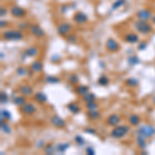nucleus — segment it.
I'll return each mask as SVG.
<instances>
[{
  "instance_id": "obj_43",
  "label": "nucleus",
  "mask_w": 155,
  "mask_h": 155,
  "mask_svg": "<svg viewBox=\"0 0 155 155\" xmlns=\"http://www.w3.org/2000/svg\"><path fill=\"white\" fill-rule=\"evenodd\" d=\"M45 146H46V143H45L43 140H39V141H37L36 143H35V147H36L37 149H43V148H45Z\"/></svg>"
},
{
  "instance_id": "obj_19",
  "label": "nucleus",
  "mask_w": 155,
  "mask_h": 155,
  "mask_svg": "<svg viewBox=\"0 0 155 155\" xmlns=\"http://www.w3.org/2000/svg\"><path fill=\"white\" fill-rule=\"evenodd\" d=\"M66 108H67V110H68L69 112L71 113V114L73 115H78L81 113V108L79 107V105L75 103H69L66 105Z\"/></svg>"
},
{
  "instance_id": "obj_18",
  "label": "nucleus",
  "mask_w": 155,
  "mask_h": 155,
  "mask_svg": "<svg viewBox=\"0 0 155 155\" xmlns=\"http://www.w3.org/2000/svg\"><path fill=\"white\" fill-rule=\"evenodd\" d=\"M75 92L77 95L84 96L85 94L89 92V87L86 86V85H78L75 88Z\"/></svg>"
},
{
  "instance_id": "obj_22",
  "label": "nucleus",
  "mask_w": 155,
  "mask_h": 155,
  "mask_svg": "<svg viewBox=\"0 0 155 155\" xmlns=\"http://www.w3.org/2000/svg\"><path fill=\"white\" fill-rule=\"evenodd\" d=\"M86 114L90 120H98L101 118V113L98 110H88Z\"/></svg>"
},
{
  "instance_id": "obj_3",
  "label": "nucleus",
  "mask_w": 155,
  "mask_h": 155,
  "mask_svg": "<svg viewBox=\"0 0 155 155\" xmlns=\"http://www.w3.org/2000/svg\"><path fill=\"white\" fill-rule=\"evenodd\" d=\"M135 29L137 30L139 33H141V34L147 35L152 32V26H151L147 21L139 20L138 22L135 23Z\"/></svg>"
},
{
  "instance_id": "obj_49",
  "label": "nucleus",
  "mask_w": 155,
  "mask_h": 155,
  "mask_svg": "<svg viewBox=\"0 0 155 155\" xmlns=\"http://www.w3.org/2000/svg\"><path fill=\"white\" fill-rule=\"evenodd\" d=\"M152 22H153V24L155 25V15L154 16H152Z\"/></svg>"
},
{
  "instance_id": "obj_27",
  "label": "nucleus",
  "mask_w": 155,
  "mask_h": 155,
  "mask_svg": "<svg viewBox=\"0 0 155 155\" xmlns=\"http://www.w3.org/2000/svg\"><path fill=\"white\" fill-rule=\"evenodd\" d=\"M97 84L101 87H107V86H109V84H110V79L107 77V75H101V77L98 78Z\"/></svg>"
},
{
  "instance_id": "obj_26",
  "label": "nucleus",
  "mask_w": 155,
  "mask_h": 155,
  "mask_svg": "<svg viewBox=\"0 0 155 155\" xmlns=\"http://www.w3.org/2000/svg\"><path fill=\"white\" fill-rule=\"evenodd\" d=\"M137 144H138V146H139L140 148L142 149V150H144V149H146V147H147V141H146V138L143 137V135H137Z\"/></svg>"
},
{
  "instance_id": "obj_30",
  "label": "nucleus",
  "mask_w": 155,
  "mask_h": 155,
  "mask_svg": "<svg viewBox=\"0 0 155 155\" xmlns=\"http://www.w3.org/2000/svg\"><path fill=\"white\" fill-rule=\"evenodd\" d=\"M43 151H45L46 154L52 155L56 152V146H54V145H52V144H46V146H45V148H43Z\"/></svg>"
},
{
  "instance_id": "obj_21",
  "label": "nucleus",
  "mask_w": 155,
  "mask_h": 155,
  "mask_svg": "<svg viewBox=\"0 0 155 155\" xmlns=\"http://www.w3.org/2000/svg\"><path fill=\"white\" fill-rule=\"evenodd\" d=\"M13 103H14V105H17V107H22V105H24L26 103H27V101H26L25 96L19 94V95H17L16 97L13 98Z\"/></svg>"
},
{
  "instance_id": "obj_36",
  "label": "nucleus",
  "mask_w": 155,
  "mask_h": 155,
  "mask_svg": "<svg viewBox=\"0 0 155 155\" xmlns=\"http://www.w3.org/2000/svg\"><path fill=\"white\" fill-rule=\"evenodd\" d=\"M75 142L77 143L78 146H80V147L84 146L85 144H86V141L84 140V138H83L82 135H77L75 137Z\"/></svg>"
},
{
  "instance_id": "obj_24",
  "label": "nucleus",
  "mask_w": 155,
  "mask_h": 155,
  "mask_svg": "<svg viewBox=\"0 0 155 155\" xmlns=\"http://www.w3.org/2000/svg\"><path fill=\"white\" fill-rule=\"evenodd\" d=\"M0 128H1V131L6 133V135L12 133V127L9 126V124L7 123L6 120H4V119H1V121H0Z\"/></svg>"
},
{
  "instance_id": "obj_33",
  "label": "nucleus",
  "mask_w": 155,
  "mask_h": 155,
  "mask_svg": "<svg viewBox=\"0 0 155 155\" xmlns=\"http://www.w3.org/2000/svg\"><path fill=\"white\" fill-rule=\"evenodd\" d=\"M16 73L19 77H25V75H27L28 73H29V71H28L26 67H24V66H20V67L17 68Z\"/></svg>"
},
{
  "instance_id": "obj_46",
  "label": "nucleus",
  "mask_w": 155,
  "mask_h": 155,
  "mask_svg": "<svg viewBox=\"0 0 155 155\" xmlns=\"http://www.w3.org/2000/svg\"><path fill=\"white\" fill-rule=\"evenodd\" d=\"M0 26H1V28H5L7 26V21L1 20L0 21Z\"/></svg>"
},
{
  "instance_id": "obj_50",
  "label": "nucleus",
  "mask_w": 155,
  "mask_h": 155,
  "mask_svg": "<svg viewBox=\"0 0 155 155\" xmlns=\"http://www.w3.org/2000/svg\"><path fill=\"white\" fill-rule=\"evenodd\" d=\"M153 103H155V97H154V98H153Z\"/></svg>"
},
{
  "instance_id": "obj_42",
  "label": "nucleus",
  "mask_w": 155,
  "mask_h": 155,
  "mask_svg": "<svg viewBox=\"0 0 155 155\" xmlns=\"http://www.w3.org/2000/svg\"><path fill=\"white\" fill-rule=\"evenodd\" d=\"M85 133H89V135H96L97 131H96L95 128H92V127H86L84 129Z\"/></svg>"
},
{
  "instance_id": "obj_1",
  "label": "nucleus",
  "mask_w": 155,
  "mask_h": 155,
  "mask_svg": "<svg viewBox=\"0 0 155 155\" xmlns=\"http://www.w3.org/2000/svg\"><path fill=\"white\" fill-rule=\"evenodd\" d=\"M129 129L130 128L128 125L119 124V125L115 126V127L113 128L112 131H111V133H110V135H111L113 139H116V140L122 139V138H124L126 135H127L128 132H129Z\"/></svg>"
},
{
  "instance_id": "obj_44",
  "label": "nucleus",
  "mask_w": 155,
  "mask_h": 155,
  "mask_svg": "<svg viewBox=\"0 0 155 155\" xmlns=\"http://www.w3.org/2000/svg\"><path fill=\"white\" fill-rule=\"evenodd\" d=\"M60 59H61V57H60V55H58V54L53 55L52 57H51V61H52L53 63H58V62L60 61Z\"/></svg>"
},
{
  "instance_id": "obj_23",
  "label": "nucleus",
  "mask_w": 155,
  "mask_h": 155,
  "mask_svg": "<svg viewBox=\"0 0 155 155\" xmlns=\"http://www.w3.org/2000/svg\"><path fill=\"white\" fill-rule=\"evenodd\" d=\"M128 122L131 126H139L141 123V118L139 115L137 114H131L128 117Z\"/></svg>"
},
{
  "instance_id": "obj_12",
  "label": "nucleus",
  "mask_w": 155,
  "mask_h": 155,
  "mask_svg": "<svg viewBox=\"0 0 155 155\" xmlns=\"http://www.w3.org/2000/svg\"><path fill=\"white\" fill-rule=\"evenodd\" d=\"M10 15L15 18H23L26 15V10L22 7L18 6V5H14L10 8Z\"/></svg>"
},
{
  "instance_id": "obj_2",
  "label": "nucleus",
  "mask_w": 155,
  "mask_h": 155,
  "mask_svg": "<svg viewBox=\"0 0 155 155\" xmlns=\"http://www.w3.org/2000/svg\"><path fill=\"white\" fill-rule=\"evenodd\" d=\"M2 38L5 40H14V41H18V40H22L24 38V34L20 30H6L2 33Z\"/></svg>"
},
{
  "instance_id": "obj_17",
  "label": "nucleus",
  "mask_w": 155,
  "mask_h": 155,
  "mask_svg": "<svg viewBox=\"0 0 155 155\" xmlns=\"http://www.w3.org/2000/svg\"><path fill=\"white\" fill-rule=\"evenodd\" d=\"M24 54H25L27 57L33 58V57H36L37 55L39 54V50L35 46H30L24 51Z\"/></svg>"
},
{
  "instance_id": "obj_4",
  "label": "nucleus",
  "mask_w": 155,
  "mask_h": 155,
  "mask_svg": "<svg viewBox=\"0 0 155 155\" xmlns=\"http://www.w3.org/2000/svg\"><path fill=\"white\" fill-rule=\"evenodd\" d=\"M137 135H143L146 139H149L155 135V127L151 124H144L137 129Z\"/></svg>"
},
{
  "instance_id": "obj_25",
  "label": "nucleus",
  "mask_w": 155,
  "mask_h": 155,
  "mask_svg": "<svg viewBox=\"0 0 155 155\" xmlns=\"http://www.w3.org/2000/svg\"><path fill=\"white\" fill-rule=\"evenodd\" d=\"M71 144L67 142H63V143H58L56 145V152L57 153H65L66 150L69 148Z\"/></svg>"
},
{
  "instance_id": "obj_40",
  "label": "nucleus",
  "mask_w": 155,
  "mask_h": 155,
  "mask_svg": "<svg viewBox=\"0 0 155 155\" xmlns=\"http://www.w3.org/2000/svg\"><path fill=\"white\" fill-rule=\"evenodd\" d=\"M85 152H86V154H88V155H95L96 154L95 149H94L93 147H91V146L86 147V149H85Z\"/></svg>"
},
{
  "instance_id": "obj_15",
  "label": "nucleus",
  "mask_w": 155,
  "mask_h": 155,
  "mask_svg": "<svg viewBox=\"0 0 155 155\" xmlns=\"http://www.w3.org/2000/svg\"><path fill=\"white\" fill-rule=\"evenodd\" d=\"M73 21L77 24H85L88 21V17L86 14H84L83 12H78L73 16Z\"/></svg>"
},
{
  "instance_id": "obj_32",
  "label": "nucleus",
  "mask_w": 155,
  "mask_h": 155,
  "mask_svg": "<svg viewBox=\"0 0 155 155\" xmlns=\"http://www.w3.org/2000/svg\"><path fill=\"white\" fill-rule=\"evenodd\" d=\"M0 116H1V119H4V120H12L13 116H12V113L7 111L5 109L1 110V113H0Z\"/></svg>"
},
{
  "instance_id": "obj_7",
  "label": "nucleus",
  "mask_w": 155,
  "mask_h": 155,
  "mask_svg": "<svg viewBox=\"0 0 155 155\" xmlns=\"http://www.w3.org/2000/svg\"><path fill=\"white\" fill-rule=\"evenodd\" d=\"M50 122L53 126L57 128H65L66 127V121L62 117L58 115H54L50 118Z\"/></svg>"
},
{
  "instance_id": "obj_37",
  "label": "nucleus",
  "mask_w": 155,
  "mask_h": 155,
  "mask_svg": "<svg viewBox=\"0 0 155 155\" xmlns=\"http://www.w3.org/2000/svg\"><path fill=\"white\" fill-rule=\"evenodd\" d=\"M0 103H1V105H6L8 103V95H7L6 92H1V94H0Z\"/></svg>"
},
{
  "instance_id": "obj_6",
  "label": "nucleus",
  "mask_w": 155,
  "mask_h": 155,
  "mask_svg": "<svg viewBox=\"0 0 155 155\" xmlns=\"http://www.w3.org/2000/svg\"><path fill=\"white\" fill-rule=\"evenodd\" d=\"M18 93L21 94V95H24L25 97H29V96H32L34 94V90L32 88V86L28 84H22L18 87Z\"/></svg>"
},
{
  "instance_id": "obj_16",
  "label": "nucleus",
  "mask_w": 155,
  "mask_h": 155,
  "mask_svg": "<svg viewBox=\"0 0 155 155\" xmlns=\"http://www.w3.org/2000/svg\"><path fill=\"white\" fill-rule=\"evenodd\" d=\"M137 17L140 20H144V21H148L150 18H152V14L149 9H140L139 12L137 13Z\"/></svg>"
},
{
  "instance_id": "obj_34",
  "label": "nucleus",
  "mask_w": 155,
  "mask_h": 155,
  "mask_svg": "<svg viewBox=\"0 0 155 155\" xmlns=\"http://www.w3.org/2000/svg\"><path fill=\"white\" fill-rule=\"evenodd\" d=\"M67 79H68V82L73 85H77L79 83V81H80V78H79V75L77 73H71Z\"/></svg>"
},
{
  "instance_id": "obj_35",
  "label": "nucleus",
  "mask_w": 155,
  "mask_h": 155,
  "mask_svg": "<svg viewBox=\"0 0 155 155\" xmlns=\"http://www.w3.org/2000/svg\"><path fill=\"white\" fill-rule=\"evenodd\" d=\"M127 63L129 65H137V64L140 63V59L139 57H137L135 55H131L127 58Z\"/></svg>"
},
{
  "instance_id": "obj_39",
  "label": "nucleus",
  "mask_w": 155,
  "mask_h": 155,
  "mask_svg": "<svg viewBox=\"0 0 155 155\" xmlns=\"http://www.w3.org/2000/svg\"><path fill=\"white\" fill-rule=\"evenodd\" d=\"M124 3H125V0H116V1L113 3L112 9L113 10H115V9H117V8H119L120 6H122Z\"/></svg>"
},
{
  "instance_id": "obj_45",
  "label": "nucleus",
  "mask_w": 155,
  "mask_h": 155,
  "mask_svg": "<svg viewBox=\"0 0 155 155\" xmlns=\"http://www.w3.org/2000/svg\"><path fill=\"white\" fill-rule=\"evenodd\" d=\"M147 43H145V41H142V43H139V46H138V50L139 51H145L147 49Z\"/></svg>"
},
{
  "instance_id": "obj_31",
  "label": "nucleus",
  "mask_w": 155,
  "mask_h": 155,
  "mask_svg": "<svg viewBox=\"0 0 155 155\" xmlns=\"http://www.w3.org/2000/svg\"><path fill=\"white\" fill-rule=\"evenodd\" d=\"M45 81L48 84H58L60 82V79L56 75H47L45 78Z\"/></svg>"
},
{
  "instance_id": "obj_8",
  "label": "nucleus",
  "mask_w": 155,
  "mask_h": 155,
  "mask_svg": "<svg viewBox=\"0 0 155 155\" xmlns=\"http://www.w3.org/2000/svg\"><path fill=\"white\" fill-rule=\"evenodd\" d=\"M105 49H107L109 52L115 53V52H117V51H119L120 47H119V43H117L114 38L110 37V38H108L107 41H105Z\"/></svg>"
},
{
  "instance_id": "obj_41",
  "label": "nucleus",
  "mask_w": 155,
  "mask_h": 155,
  "mask_svg": "<svg viewBox=\"0 0 155 155\" xmlns=\"http://www.w3.org/2000/svg\"><path fill=\"white\" fill-rule=\"evenodd\" d=\"M66 39H67V41H68L69 43H75L78 41L77 36H75V35H73V34L67 35V36H66Z\"/></svg>"
},
{
  "instance_id": "obj_14",
  "label": "nucleus",
  "mask_w": 155,
  "mask_h": 155,
  "mask_svg": "<svg viewBox=\"0 0 155 155\" xmlns=\"http://www.w3.org/2000/svg\"><path fill=\"white\" fill-rule=\"evenodd\" d=\"M33 99H34L35 103H39V105H43L48 101V96L43 92H36V93L33 94Z\"/></svg>"
},
{
  "instance_id": "obj_5",
  "label": "nucleus",
  "mask_w": 155,
  "mask_h": 155,
  "mask_svg": "<svg viewBox=\"0 0 155 155\" xmlns=\"http://www.w3.org/2000/svg\"><path fill=\"white\" fill-rule=\"evenodd\" d=\"M37 111V108L35 107L34 103H26L24 105L20 107V112L24 115V116H32L34 115Z\"/></svg>"
},
{
  "instance_id": "obj_10",
  "label": "nucleus",
  "mask_w": 155,
  "mask_h": 155,
  "mask_svg": "<svg viewBox=\"0 0 155 155\" xmlns=\"http://www.w3.org/2000/svg\"><path fill=\"white\" fill-rule=\"evenodd\" d=\"M71 30V24H68V23H61V24H59L57 27L58 34L61 35V36L68 35Z\"/></svg>"
},
{
  "instance_id": "obj_13",
  "label": "nucleus",
  "mask_w": 155,
  "mask_h": 155,
  "mask_svg": "<svg viewBox=\"0 0 155 155\" xmlns=\"http://www.w3.org/2000/svg\"><path fill=\"white\" fill-rule=\"evenodd\" d=\"M43 69V64L40 60H34L30 65V71L32 73H41Z\"/></svg>"
},
{
  "instance_id": "obj_11",
  "label": "nucleus",
  "mask_w": 155,
  "mask_h": 155,
  "mask_svg": "<svg viewBox=\"0 0 155 155\" xmlns=\"http://www.w3.org/2000/svg\"><path fill=\"white\" fill-rule=\"evenodd\" d=\"M107 124L111 127H115V126L119 125L121 122V117L118 114H112L110 115L107 118Z\"/></svg>"
},
{
  "instance_id": "obj_20",
  "label": "nucleus",
  "mask_w": 155,
  "mask_h": 155,
  "mask_svg": "<svg viewBox=\"0 0 155 155\" xmlns=\"http://www.w3.org/2000/svg\"><path fill=\"white\" fill-rule=\"evenodd\" d=\"M139 35L135 33H127L124 35V40L128 43H139Z\"/></svg>"
},
{
  "instance_id": "obj_38",
  "label": "nucleus",
  "mask_w": 155,
  "mask_h": 155,
  "mask_svg": "<svg viewBox=\"0 0 155 155\" xmlns=\"http://www.w3.org/2000/svg\"><path fill=\"white\" fill-rule=\"evenodd\" d=\"M86 108H87V110H98V105L95 101H90V103H86Z\"/></svg>"
},
{
  "instance_id": "obj_47",
  "label": "nucleus",
  "mask_w": 155,
  "mask_h": 155,
  "mask_svg": "<svg viewBox=\"0 0 155 155\" xmlns=\"http://www.w3.org/2000/svg\"><path fill=\"white\" fill-rule=\"evenodd\" d=\"M0 13H1V17H3V16H5L6 15V9L5 8H3V7H1V9H0Z\"/></svg>"
},
{
  "instance_id": "obj_48",
  "label": "nucleus",
  "mask_w": 155,
  "mask_h": 155,
  "mask_svg": "<svg viewBox=\"0 0 155 155\" xmlns=\"http://www.w3.org/2000/svg\"><path fill=\"white\" fill-rule=\"evenodd\" d=\"M0 55H1V56H0V57H1V60H3V58H5V54L3 52H1V54Z\"/></svg>"
},
{
  "instance_id": "obj_28",
  "label": "nucleus",
  "mask_w": 155,
  "mask_h": 155,
  "mask_svg": "<svg viewBox=\"0 0 155 155\" xmlns=\"http://www.w3.org/2000/svg\"><path fill=\"white\" fill-rule=\"evenodd\" d=\"M96 99V95L92 92H88L86 93L84 96H82V101H84L85 103H90V101H94Z\"/></svg>"
},
{
  "instance_id": "obj_29",
  "label": "nucleus",
  "mask_w": 155,
  "mask_h": 155,
  "mask_svg": "<svg viewBox=\"0 0 155 155\" xmlns=\"http://www.w3.org/2000/svg\"><path fill=\"white\" fill-rule=\"evenodd\" d=\"M125 84L128 87L135 88V87L139 86V79H137V78H128V79H126Z\"/></svg>"
},
{
  "instance_id": "obj_9",
  "label": "nucleus",
  "mask_w": 155,
  "mask_h": 155,
  "mask_svg": "<svg viewBox=\"0 0 155 155\" xmlns=\"http://www.w3.org/2000/svg\"><path fill=\"white\" fill-rule=\"evenodd\" d=\"M30 32H31L32 35H34L37 38H41V37L46 35L43 29L39 25H37V24H33V25L30 26Z\"/></svg>"
}]
</instances>
